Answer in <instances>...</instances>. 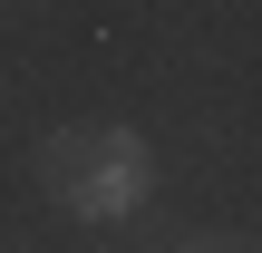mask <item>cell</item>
I'll return each mask as SVG.
<instances>
[{
    "mask_svg": "<svg viewBox=\"0 0 262 253\" xmlns=\"http://www.w3.org/2000/svg\"><path fill=\"white\" fill-rule=\"evenodd\" d=\"M39 185L78 224H126V215L156 205V146L117 117H68V127L39 137Z\"/></svg>",
    "mask_w": 262,
    "mask_h": 253,
    "instance_id": "cell-1",
    "label": "cell"
}]
</instances>
